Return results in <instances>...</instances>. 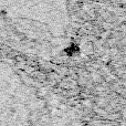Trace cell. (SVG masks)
<instances>
[{
    "label": "cell",
    "mask_w": 126,
    "mask_h": 126,
    "mask_svg": "<svg viewBox=\"0 0 126 126\" xmlns=\"http://www.w3.org/2000/svg\"><path fill=\"white\" fill-rule=\"evenodd\" d=\"M79 118L57 94L0 59V125L76 124Z\"/></svg>",
    "instance_id": "obj_2"
},
{
    "label": "cell",
    "mask_w": 126,
    "mask_h": 126,
    "mask_svg": "<svg viewBox=\"0 0 126 126\" xmlns=\"http://www.w3.org/2000/svg\"><path fill=\"white\" fill-rule=\"evenodd\" d=\"M70 0H0V44L53 59L71 43Z\"/></svg>",
    "instance_id": "obj_1"
}]
</instances>
